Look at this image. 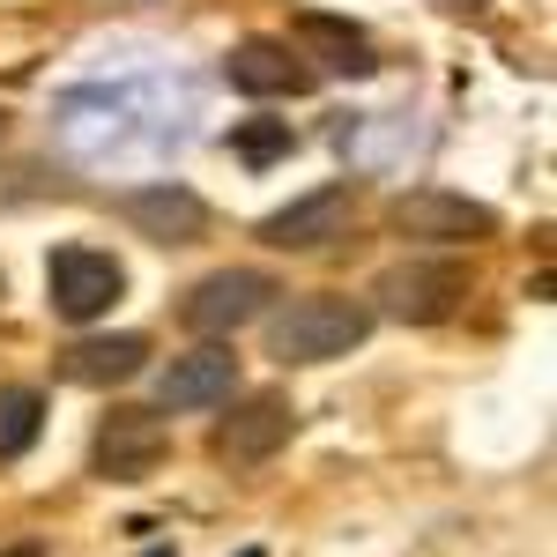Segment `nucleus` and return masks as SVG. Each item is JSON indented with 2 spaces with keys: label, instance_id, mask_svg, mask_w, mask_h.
<instances>
[{
  "label": "nucleus",
  "instance_id": "nucleus-1",
  "mask_svg": "<svg viewBox=\"0 0 557 557\" xmlns=\"http://www.w3.org/2000/svg\"><path fill=\"white\" fill-rule=\"evenodd\" d=\"M372 305L349 298V290H312V298H290L283 312H268V357L275 364H335L349 349L372 343Z\"/></svg>",
  "mask_w": 557,
  "mask_h": 557
},
{
  "label": "nucleus",
  "instance_id": "nucleus-2",
  "mask_svg": "<svg viewBox=\"0 0 557 557\" xmlns=\"http://www.w3.org/2000/svg\"><path fill=\"white\" fill-rule=\"evenodd\" d=\"M469 298V260H438V253H409L372 275V320H401V327H438L454 320Z\"/></svg>",
  "mask_w": 557,
  "mask_h": 557
},
{
  "label": "nucleus",
  "instance_id": "nucleus-3",
  "mask_svg": "<svg viewBox=\"0 0 557 557\" xmlns=\"http://www.w3.org/2000/svg\"><path fill=\"white\" fill-rule=\"evenodd\" d=\"M275 298H283V283L268 268H215V275H201L178 298V327L201 335V343H231L238 327H253L260 312H275Z\"/></svg>",
  "mask_w": 557,
  "mask_h": 557
},
{
  "label": "nucleus",
  "instance_id": "nucleus-4",
  "mask_svg": "<svg viewBox=\"0 0 557 557\" xmlns=\"http://www.w3.org/2000/svg\"><path fill=\"white\" fill-rule=\"evenodd\" d=\"M45 298H52V312L67 327H89V320H104L112 305L127 298V268L104 253V246H52V260H45Z\"/></svg>",
  "mask_w": 557,
  "mask_h": 557
},
{
  "label": "nucleus",
  "instance_id": "nucleus-5",
  "mask_svg": "<svg viewBox=\"0 0 557 557\" xmlns=\"http://www.w3.org/2000/svg\"><path fill=\"white\" fill-rule=\"evenodd\" d=\"M290 431H298V409H290V394H275V386H260L246 394L223 424H215V461L223 469H260V461H275L283 446H290Z\"/></svg>",
  "mask_w": 557,
  "mask_h": 557
},
{
  "label": "nucleus",
  "instance_id": "nucleus-6",
  "mask_svg": "<svg viewBox=\"0 0 557 557\" xmlns=\"http://www.w3.org/2000/svg\"><path fill=\"white\" fill-rule=\"evenodd\" d=\"M164 454H172L164 417H157V409H134V401H120V409L97 424V446H89L97 475H112V483H141V475H157V469H164Z\"/></svg>",
  "mask_w": 557,
  "mask_h": 557
},
{
  "label": "nucleus",
  "instance_id": "nucleus-7",
  "mask_svg": "<svg viewBox=\"0 0 557 557\" xmlns=\"http://www.w3.org/2000/svg\"><path fill=\"white\" fill-rule=\"evenodd\" d=\"M112 209H120V223H127V231H141L149 246H194V238L209 231V201H201L194 186H178V178L127 186Z\"/></svg>",
  "mask_w": 557,
  "mask_h": 557
},
{
  "label": "nucleus",
  "instance_id": "nucleus-8",
  "mask_svg": "<svg viewBox=\"0 0 557 557\" xmlns=\"http://www.w3.org/2000/svg\"><path fill=\"white\" fill-rule=\"evenodd\" d=\"M386 223L401 231V238H431V246H469V238H491L498 231V215L469 201V194H446V186H417V194H401Z\"/></svg>",
  "mask_w": 557,
  "mask_h": 557
},
{
  "label": "nucleus",
  "instance_id": "nucleus-9",
  "mask_svg": "<svg viewBox=\"0 0 557 557\" xmlns=\"http://www.w3.org/2000/svg\"><path fill=\"white\" fill-rule=\"evenodd\" d=\"M349 215H357V194L349 186H312V194H298L290 209L260 215V246H275V253H320V246H335L349 231Z\"/></svg>",
  "mask_w": 557,
  "mask_h": 557
},
{
  "label": "nucleus",
  "instance_id": "nucleus-10",
  "mask_svg": "<svg viewBox=\"0 0 557 557\" xmlns=\"http://www.w3.org/2000/svg\"><path fill=\"white\" fill-rule=\"evenodd\" d=\"M223 83L238 97H305L320 75L305 67V52L290 38H238L223 52Z\"/></svg>",
  "mask_w": 557,
  "mask_h": 557
},
{
  "label": "nucleus",
  "instance_id": "nucleus-11",
  "mask_svg": "<svg viewBox=\"0 0 557 557\" xmlns=\"http://www.w3.org/2000/svg\"><path fill=\"white\" fill-rule=\"evenodd\" d=\"M231 394H238V349L231 343H201L157 372V409H223Z\"/></svg>",
  "mask_w": 557,
  "mask_h": 557
},
{
  "label": "nucleus",
  "instance_id": "nucleus-12",
  "mask_svg": "<svg viewBox=\"0 0 557 557\" xmlns=\"http://www.w3.org/2000/svg\"><path fill=\"white\" fill-rule=\"evenodd\" d=\"M149 372V335H83L60 349V380L75 386H127Z\"/></svg>",
  "mask_w": 557,
  "mask_h": 557
},
{
  "label": "nucleus",
  "instance_id": "nucleus-13",
  "mask_svg": "<svg viewBox=\"0 0 557 557\" xmlns=\"http://www.w3.org/2000/svg\"><path fill=\"white\" fill-rule=\"evenodd\" d=\"M298 45H312V52H320V67H327V75H349V83H372V75H380L372 38H364V30H349L343 15L305 8V15H298Z\"/></svg>",
  "mask_w": 557,
  "mask_h": 557
},
{
  "label": "nucleus",
  "instance_id": "nucleus-14",
  "mask_svg": "<svg viewBox=\"0 0 557 557\" xmlns=\"http://www.w3.org/2000/svg\"><path fill=\"white\" fill-rule=\"evenodd\" d=\"M45 431V394L38 386H0V461H23Z\"/></svg>",
  "mask_w": 557,
  "mask_h": 557
},
{
  "label": "nucleus",
  "instance_id": "nucleus-15",
  "mask_svg": "<svg viewBox=\"0 0 557 557\" xmlns=\"http://www.w3.org/2000/svg\"><path fill=\"white\" fill-rule=\"evenodd\" d=\"M290 149H298L290 120H231V157H238V164H253V172L283 164Z\"/></svg>",
  "mask_w": 557,
  "mask_h": 557
},
{
  "label": "nucleus",
  "instance_id": "nucleus-16",
  "mask_svg": "<svg viewBox=\"0 0 557 557\" xmlns=\"http://www.w3.org/2000/svg\"><path fill=\"white\" fill-rule=\"evenodd\" d=\"M0 557H45V543H15V550H0Z\"/></svg>",
  "mask_w": 557,
  "mask_h": 557
},
{
  "label": "nucleus",
  "instance_id": "nucleus-17",
  "mask_svg": "<svg viewBox=\"0 0 557 557\" xmlns=\"http://www.w3.org/2000/svg\"><path fill=\"white\" fill-rule=\"evenodd\" d=\"M141 557H172V550H164V543H157V550H141Z\"/></svg>",
  "mask_w": 557,
  "mask_h": 557
},
{
  "label": "nucleus",
  "instance_id": "nucleus-18",
  "mask_svg": "<svg viewBox=\"0 0 557 557\" xmlns=\"http://www.w3.org/2000/svg\"><path fill=\"white\" fill-rule=\"evenodd\" d=\"M238 557H268V550H238Z\"/></svg>",
  "mask_w": 557,
  "mask_h": 557
},
{
  "label": "nucleus",
  "instance_id": "nucleus-19",
  "mask_svg": "<svg viewBox=\"0 0 557 557\" xmlns=\"http://www.w3.org/2000/svg\"><path fill=\"white\" fill-rule=\"evenodd\" d=\"M0 134H8V112H0Z\"/></svg>",
  "mask_w": 557,
  "mask_h": 557
}]
</instances>
